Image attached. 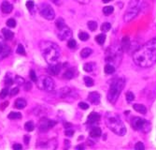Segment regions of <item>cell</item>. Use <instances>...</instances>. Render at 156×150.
<instances>
[{
    "label": "cell",
    "mask_w": 156,
    "mask_h": 150,
    "mask_svg": "<svg viewBox=\"0 0 156 150\" xmlns=\"http://www.w3.org/2000/svg\"><path fill=\"white\" fill-rule=\"evenodd\" d=\"M134 62L141 68H149L156 62V38L137 50L133 55Z\"/></svg>",
    "instance_id": "obj_1"
},
{
    "label": "cell",
    "mask_w": 156,
    "mask_h": 150,
    "mask_svg": "<svg viewBox=\"0 0 156 150\" xmlns=\"http://www.w3.org/2000/svg\"><path fill=\"white\" fill-rule=\"evenodd\" d=\"M40 48L42 57L48 64L53 65L58 63V60L61 57V52L57 44L49 40H43L40 43Z\"/></svg>",
    "instance_id": "obj_2"
},
{
    "label": "cell",
    "mask_w": 156,
    "mask_h": 150,
    "mask_svg": "<svg viewBox=\"0 0 156 150\" xmlns=\"http://www.w3.org/2000/svg\"><path fill=\"white\" fill-rule=\"evenodd\" d=\"M106 125L111 131H113L115 134L123 136L126 133V128H125L123 122L117 114L113 113H107L105 115Z\"/></svg>",
    "instance_id": "obj_3"
},
{
    "label": "cell",
    "mask_w": 156,
    "mask_h": 150,
    "mask_svg": "<svg viewBox=\"0 0 156 150\" xmlns=\"http://www.w3.org/2000/svg\"><path fill=\"white\" fill-rule=\"evenodd\" d=\"M125 81L123 78H115L111 81V84L110 85L109 92H107V100L110 103L115 104L116 101L122 93L123 89L124 87Z\"/></svg>",
    "instance_id": "obj_4"
},
{
    "label": "cell",
    "mask_w": 156,
    "mask_h": 150,
    "mask_svg": "<svg viewBox=\"0 0 156 150\" xmlns=\"http://www.w3.org/2000/svg\"><path fill=\"white\" fill-rule=\"evenodd\" d=\"M123 58V49L121 45H112L107 49L105 60L107 63L114 65L115 68L121 64Z\"/></svg>",
    "instance_id": "obj_5"
},
{
    "label": "cell",
    "mask_w": 156,
    "mask_h": 150,
    "mask_svg": "<svg viewBox=\"0 0 156 150\" xmlns=\"http://www.w3.org/2000/svg\"><path fill=\"white\" fill-rule=\"evenodd\" d=\"M141 7V1L140 0H130L127 10L124 12L123 15V20L125 23H129L131 21L136 18L138 12L140 10Z\"/></svg>",
    "instance_id": "obj_6"
},
{
    "label": "cell",
    "mask_w": 156,
    "mask_h": 150,
    "mask_svg": "<svg viewBox=\"0 0 156 150\" xmlns=\"http://www.w3.org/2000/svg\"><path fill=\"white\" fill-rule=\"evenodd\" d=\"M131 125L134 130L141 131L143 133H148L151 128V125L149 121H147L146 119L135 117L131 120Z\"/></svg>",
    "instance_id": "obj_7"
},
{
    "label": "cell",
    "mask_w": 156,
    "mask_h": 150,
    "mask_svg": "<svg viewBox=\"0 0 156 150\" xmlns=\"http://www.w3.org/2000/svg\"><path fill=\"white\" fill-rule=\"evenodd\" d=\"M37 84L40 90L46 92H51L55 87L54 81L50 76H40L37 80Z\"/></svg>",
    "instance_id": "obj_8"
},
{
    "label": "cell",
    "mask_w": 156,
    "mask_h": 150,
    "mask_svg": "<svg viewBox=\"0 0 156 150\" xmlns=\"http://www.w3.org/2000/svg\"><path fill=\"white\" fill-rule=\"evenodd\" d=\"M40 15L47 20H53L55 17L54 10L51 8L49 4H42L40 7Z\"/></svg>",
    "instance_id": "obj_9"
},
{
    "label": "cell",
    "mask_w": 156,
    "mask_h": 150,
    "mask_svg": "<svg viewBox=\"0 0 156 150\" xmlns=\"http://www.w3.org/2000/svg\"><path fill=\"white\" fill-rule=\"evenodd\" d=\"M55 125H56V122L53 121V120L42 118L40 121V124H38V128H40V131L46 132L49 130H51V128H53Z\"/></svg>",
    "instance_id": "obj_10"
},
{
    "label": "cell",
    "mask_w": 156,
    "mask_h": 150,
    "mask_svg": "<svg viewBox=\"0 0 156 150\" xmlns=\"http://www.w3.org/2000/svg\"><path fill=\"white\" fill-rule=\"evenodd\" d=\"M58 38L59 40H61L62 41L64 40H69L72 38V30L69 28L67 25H64V27L58 29Z\"/></svg>",
    "instance_id": "obj_11"
},
{
    "label": "cell",
    "mask_w": 156,
    "mask_h": 150,
    "mask_svg": "<svg viewBox=\"0 0 156 150\" xmlns=\"http://www.w3.org/2000/svg\"><path fill=\"white\" fill-rule=\"evenodd\" d=\"M10 54V46L6 43L5 40L2 37H0V60L8 57Z\"/></svg>",
    "instance_id": "obj_12"
},
{
    "label": "cell",
    "mask_w": 156,
    "mask_h": 150,
    "mask_svg": "<svg viewBox=\"0 0 156 150\" xmlns=\"http://www.w3.org/2000/svg\"><path fill=\"white\" fill-rule=\"evenodd\" d=\"M88 100L92 104L97 105L100 102V95L97 92H91L88 95Z\"/></svg>",
    "instance_id": "obj_13"
},
{
    "label": "cell",
    "mask_w": 156,
    "mask_h": 150,
    "mask_svg": "<svg viewBox=\"0 0 156 150\" xmlns=\"http://www.w3.org/2000/svg\"><path fill=\"white\" fill-rule=\"evenodd\" d=\"M12 10H13V6H12L10 2H8V1H3L2 2V4H1V10H2L3 13L8 14V13H10V12L12 11Z\"/></svg>",
    "instance_id": "obj_14"
},
{
    "label": "cell",
    "mask_w": 156,
    "mask_h": 150,
    "mask_svg": "<svg viewBox=\"0 0 156 150\" xmlns=\"http://www.w3.org/2000/svg\"><path fill=\"white\" fill-rule=\"evenodd\" d=\"M60 70H61V66L59 64H53L48 68V72L51 75H58Z\"/></svg>",
    "instance_id": "obj_15"
},
{
    "label": "cell",
    "mask_w": 156,
    "mask_h": 150,
    "mask_svg": "<svg viewBox=\"0 0 156 150\" xmlns=\"http://www.w3.org/2000/svg\"><path fill=\"white\" fill-rule=\"evenodd\" d=\"M99 120H100V115H99L97 113L93 112V113L88 117L87 123H88V124H91V125H94V124L98 123Z\"/></svg>",
    "instance_id": "obj_16"
},
{
    "label": "cell",
    "mask_w": 156,
    "mask_h": 150,
    "mask_svg": "<svg viewBox=\"0 0 156 150\" xmlns=\"http://www.w3.org/2000/svg\"><path fill=\"white\" fill-rule=\"evenodd\" d=\"M102 134V130L99 127H93L90 130V136L92 138H98Z\"/></svg>",
    "instance_id": "obj_17"
},
{
    "label": "cell",
    "mask_w": 156,
    "mask_h": 150,
    "mask_svg": "<svg viewBox=\"0 0 156 150\" xmlns=\"http://www.w3.org/2000/svg\"><path fill=\"white\" fill-rule=\"evenodd\" d=\"M133 108L135 111H137V113H140L142 114H147V108L145 107V105L143 104H138V103H136L133 105Z\"/></svg>",
    "instance_id": "obj_18"
},
{
    "label": "cell",
    "mask_w": 156,
    "mask_h": 150,
    "mask_svg": "<svg viewBox=\"0 0 156 150\" xmlns=\"http://www.w3.org/2000/svg\"><path fill=\"white\" fill-rule=\"evenodd\" d=\"M2 33H3V35H4V38H5V40H11L12 38L14 37L13 32L10 31V29L3 28L2 29Z\"/></svg>",
    "instance_id": "obj_19"
},
{
    "label": "cell",
    "mask_w": 156,
    "mask_h": 150,
    "mask_svg": "<svg viewBox=\"0 0 156 150\" xmlns=\"http://www.w3.org/2000/svg\"><path fill=\"white\" fill-rule=\"evenodd\" d=\"M14 106L17 109H24L26 106V101L24 98H18V100H16Z\"/></svg>",
    "instance_id": "obj_20"
},
{
    "label": "cell",
    "mask_w": 156,
    "mask_h": 150,
    "mask_svg": "<svg viewBox=\"0 0 156 150\" xmlns=\"http://www.w3.org/2000/svg\"><path fill=\"white\" fill-rule=\"evenodd\" d=\"M95 68H96V65H95V63L89 62V63H86V64H84V66H83V70H84L86 72H92Z\"/></svg>",
    "instance_id": "obj_21"
},
{
    "label": "cell",
    "mask_w": 156,
    "mask_h": 150,
    "mask_svg": "<svg viewBox=\"0 0 156 150\" xmlns=\"http://www.w3.org/2000/svg\"><path fill=\"white\" fill-rule=\"evenodd\" d=\"M104 70H105L106 74H112V73H114V71H115V66L112 65V64L107 63L105 66V68H104Z\"/></svg>",
    "instance_id": "obj_22"
},
{
    "label": "cell",
    "mask_w": 156,
    "mask_h": 150,
    "mask_svg": "<svg viewBox=\"0 0 156 150\" xmlns=\"http://www.w3.org/2000/svg\"><path fill=\"white\" fill-rule=\"evenodd\" d=\"M74 76H75L74 70H73V68H68V70H67L66 72H64V78L70 80V79H72V78H74Z\"/></svg>",
    "instance_id": "obj_23"
},
{
    "label": "cell",
    "mask_w": 156,
    "mask_h": 150,
    "mask_svg": "<svg viewBox=\"0 0 156 150\" xmlns=\"http://www.w3.org/2000/svg\"><path fill=\"white\" fill-rule=\"evenodd\" d=\"M92 53H93V50H92V49H90V48H84V49H82L81 53H80V55H81L82 58H87V57H90L91 54H92Z\"/></svg>",
    "instance_id": "obj_24"
},
{
    "label": "cell",
    "mask_w": 156,
    "mask_h": 150,
    "mask_svg": "<svg viewBox=\"0 0 156 150\" xmlns=\"http://www.w3.org/2000/svg\"><path fill=\"white\" fill-rule=\"evenodd\" d=\"M95 40H96V42L98 44L103 45L106 41V36L104 35V34H99V35H97L96 37H95Z\"/></svg>",
    "instance_id": "obj_25"
},
{
    "label": "cell",
    "mask_w": 156,
    "mask_h": 150,
    "mask_svg": "<svg viewBox=\"0 0 156 150\" xmlns=\"http://www.w3.org/2000/svg\"><path fill=\"white\" fill-rule=\"evenodd\" d=\"M8 117L12 120H16V119H21V114L18 112H11L8 114Z\"/></svg>",
    "instance_id": "obj_26"
},
{
    "label": "cell",
    "mask_w": 156,
    "mask_h": 150,
    "mask_svg": "<svg viewBox=\"0 0 156 150\" xmlns=\"http://www.w3.org/2000/svg\"><path fill=\"white\" fill-rule=\"evenodd\" d=\"M24 128L26 131H33L35 130V125L32 121H28L24 124Z\"/></svg>",
    "instance_id": "obj_27"
},
{
    "label": "cell",
    "mask_w": 156,
    "mask_h": 150,
    "mask_svg": "<svg viewBox=\"0 0 156 150\" xmlns=\"http://www.w3.org/2000/svg\"><path fill=\"white\" fill-rule=\"evenodd\" d=\"M84 83H85V85H86V87H93V85L94 84V80H93L92 78H91V77H89V76L84 77Z\"/></svg>",
    "instance_id": "obj_28"
},
{
    "label": "cell",
    "mask_w": 156,
    "mask_h": 150,
    "mask_svg": "<svg viewBox=\"0 0 156 150\" xmlns=\"http://www.w3.org/2000/svg\"><path fill=\"white\" fill-rule=\"evenodd\" d=\"M114 11V8L113 7H110V6H107V7H105L103 8V13L105 14V15H110V14H111L112 12Z\"/></svg>",
    "instance_id": "obj_29"
},
{
    "label": "cell",
    "mask_w": 156,
    "mask_h": 150,
    "mask_svg": "<svg viewBox=\"0 0 156 150\" xmlns=\"http://www.w3.org/2000/svg\"><path fill=\"white\" fill-rule=\"evenodd\" d=\"M87 25L91 31H95L97 28V23L94 22V21H90V22H88Z\"/></svg>",
    "instance_id": "obj_30"
},
{
    "label": "cell",
    "mask_w": 156,
    "mask_h": 150,
    "mask_svg": "<svg viewBox=\"0 0 156 150\" xmlns=\"http://www.w3.org/2000/svg\"><path fill=\"white\" fill-rule=\"evenodd\" d=\"M55 24H56V27H57L58 29L62 28L66 25V24H64V20L63 18H58L57 20H56Z\"/></svg>",
    "instance_id": "obj_31"
},
{
    "label": "cell",
    "mask_w": 156,
    "mask_h": 150,
    "mask_svg": "<svg viewBox=\"0 0 156 150\" xmlns=\"http://www.w3.org/2000/svg\"><path fill=\"white\" fill-rule=\"evenodd\" d=\"M110 27H111V24L109 22H106L101 25V30L103 32H107L110 29Z\"/></svg>",
    "instance_id": "obj_32"
},
{
    "label": "cell",
    "mask_w": 156,
    "mask_h": 150,
    "mask_svg": "<svg viewBox=\"0 0 156 150\" xmlns=\"http://www.w3.org/2000/svg\"><path fill=\"white\" fill-rule=\"evenodd\" d=\"M79 38H80V40H82V41H86V40H89V35L86 32H80L79 34Z\"/></svg>",
    "instance_id": "obj_33"
},
{
    "label": "cell",
    "mask_w": 156,
    "mask_h": 150,
    "mask_svg": "<svg viewBox=\"0 0 156 150\" xmlns=\"http://www.w3.org/2000/svg\"><path fill=\"white\" fill-rule=\"evenodd\" d=\"M67 46L69 47L70 49H75L77 47V42L75 40H73V38H70L68 41H67Z\"/></svg>",
    "instance_id": "obj_34"
},
{
    "label": "cell",
    "mask_w": 156,
    "mask_h": 150,
    "mask_svg": "<svg viewBox=\"0 0 156 150\" xmlns=\"http://www.w3.org/2000/svg\"><path fill=\"white\" fill-rule=\"evenodd\" d=\"M14 82H15L17 84L21 85V84H24L25 81H24V78H21V77H20V76H16V77H15V79H14Z\"/></svg>",
    "instance_id": "obj_35"
},
{
    "label": "cell",
    "mask_w": 156,
    "mask_h": 150,
    "mask_svg": "<svg viewBox=\"0 0 156 150\" xmlns=\"http://www.w3.org/2000/svg\"><path fill=\"white\" fill-rule=\"evenodd\" d=\"M17 54H21V55H25V50H24V47L21 45V44H19L18 45V48H17Z\"/></svg>",
    "instance_id": "obj_36"
},
{
    "label": "cell",
    "mask_w": 156,
    "mask_h": 150,
    "mask_svg": "<svg viewBox=\"0 0 156 150\" xmlns=\"http://www.w3.org/2000/svg\"><path fill=\"white\" fill-rule=\"evenodd\" d=\"M7 25L8 27H11V28H13V27H16V21L14 20V19H8V21H7Z\"/></svg>",
    "instance_id": "obj_37"
},
{
    "label": "cell",
    "mask_w": 156,
    "mask_h": 150,
    "mask_svg": "<svg viewBox=\"0 0 156 150\" xmlns=\"http://www.w3.org/2000/svg\"><path fill=\"white\" fill-rule=\"evenodd\" d=\"M8 92H10V90L8 88H4L1 90V92H0V98H7V96L8 95Z\"/></svg>",
    "instance_id": "obj_38"
},
{
    "label": "cell",
    "mask_w": 156,
    "mask_h": 150,
    "mask_svg": "<svg viewBox=\"0 0 156 150\" xmlns=\"http://www.w3.org/2000/svg\"><path fill=\"white\" fill-rule=\"evenodd\" d=\"M25 6H26V8L29 10H31L35 8V3L33 0H28V1H26V3H25Z\"/></svg>",
    "instance_id": "obj_39"
},
{
    "label": "cell",
    "mask_w": 156,
    "mask_h": 150,
    "mask_svg": "<svg viewBox=\"0 0 156 150\" xmlns=\"http://www.w3.org/2000/svg\"><path fill=\"white\" fill-rule=\"evenodd\" d=\"M134 100H135V95L132 93V92H127L126 93V100L128 101V102H131V101H133Z\"/></svg>",
    "instance_id": "obj_40"
},
{
    "label": "cell",
    "mask_w": 156,
    "mask_h": 150,
    "mask_svg": "<svg viewBox=\"0 0 156 150\" xmlns=\"http://www.w3.org/2000/svg\"><path fill=\"white\" fill-rule=\"evenodd\" d=\"M135 149H136V150H144V149H145V147H144V144H143V143L138 142V143H137L136 145H135Z\"/></svg>",
    "instance_id": "obj_41"
},
{
    "label": "cell",
    "mask_w": 156,
    "mask_h": 150,
    "mask_svg": "<svg viewBox=\"0 0 156 150\" xmlns=\"http://www.w3.org/2000/svg\"><path fill=\"white\" fill-rule=\"evenodd\" d=\"M30 78H31V80L33 81V82H37V75H36V72H35L34 70L30 71Z\"/></svg>",
    "instance_id": "obj_42"
},
{
    "label": "cell",
    "mask_w": 156,
    "mask_h": 150,
    "mask_svg": "<svg viewBox=\"0 0 156 150\" xmlns=\"http://www.w3.org/2000/svg\"><path fill=\"white\" fill-rule=\"evenodd\" d=\"M79 107H80V109H82V110H87L89 108V104L85 103V102H80Z\"/></svg>",
    "instance_id": "obj_43"
},
{
    "label": "cell",
    "mask_w": 156,
    "mask_h": 150,
    "mask_svg": "<svg viewBox=\"0 0 156 150\" xmlns=\"http://www.w3.org/2000/svg\"><path fill=\"white\" fill-rule=\"evenodd\" d=\"M19 93V87H14V88H12L10 90V96L11 97H13L15 95H17V94Z\"/></svg>",
    "instance_id": "obj_44"
},
{
    "label": "cell",
    "mask_w": 156,
    "mask_h": 150,
    "mask_svg": "<svg viewBox=\"0 0 156 150\" xmlns=\"http://www.w3.org/2000/svg\"><path fill=\"white\" fill-rule=\"evenodd\" d=\"M14 83V80L12 79V78H10V77H6V84L7 85H11L12 84Z\"/></svg>",
    "instance_id": "obj_45"
},
{
    "label": "cell",
    "mask_w": 156,
    "mask_h": 150,
    "mask_svg": "<svg viewBox=\"0 0 156 150\" xmlns=\"http://www.w3.org/2000/svg\"><path fill=\"white\" fill-rule=\"evenodd\" d=\"M13 149L14 150H21V148H23V147H21V144H13Z\"/></svg>",
    "instance_id": "obj_46"
},
{
    "label": "cell",
    "mask_w": 156,
    "mask_h": 150,
    "mask_svg": "<svg viewBox=\"0 0 156 150\" xmlns=\"http://www.w3.org/2000/svg\"><path fill=\"white\" fill-rule=\"evenodd\" d=\"M66 135L67 136H69V137H71L74 135V131H73L72 130H66Z\"/></svg>",
    "instance_id": "obj_47"
},
{
    "label": "cell",
    "mask_w": 156,
    "mask_h": 150,
    "mask_svg": "<svg viewBox=\"0 0 156 150\" xmlns=\"http://www.w3.org/2000/svg\"><path fill=\"white\" fill-rule=\"evenodd\" d=\"M24 84H25V87H24V88H25V90L26 91H28L29 89H31V87H32V84H31V83H24Z\"/></svg>",
    "instance_id": "obj_48"
},
{
    "label": "cell",
    "mask_w": 156,
    "mask_h": 150,
    "mask_svg": "<svg viewBox=\"0 0 156 150\" xmlns=\"http://www.w3.org/2000/svg\"><path fill=\"white\" fill-rule=\"evenodd\" d=\"M8 101H5V102H3V103L1 104V106H0V109L1 110H4L6 108V107H8Z\"/></svg>",
    "instance_id": "obj_49"
},
{
    "label": "cell",
    "mask_w": 156,
    "mask_h": 150,
    "mask_svg": "<svg viewBox=\"0 0 156 150\" xmlns=\"http://www.w3.org/2000/svg\"><path fill=\"white\" fill-rule=\"evenodd\" d=\"M76 1L80 4H88L90 2V0H76Z\"/></svg>",
    "instance_id": "obj_50"
},
{
    "label": "cell",
    "mask_w": 156,
    "mask_h": 150,
    "mask_svg": "<svg viewBox=\"0 0 156 150\" xmlns=\"http://www.w3.org/2000/svg\"><path fill=\"white\" fill-rule=\"evenodd\" d=\"M29 141H30V137H29V135H25V136H24V143H25V144H28Z\"/></svg>",
    "instance_id": "obj_51"
},
{
    "label": "cell",
    "mask_w": 156,
    "mask_h": 150,
    "mask_svg": "<svg viewBox=\"0 0 156 150\" xmlns=\"http://www.w3.org/2000/svg\"><path fill=\"white\" fill-rule=\"evenodd\" d=\"M51 2H53L54 4H55V5H61V2H60L59 1V0H51Z\"/></svg>",
    "instance_id": "obj_52"
},
{
    "label": "cell",
    "mask_w": 156,
    "mask_h": 150,
    "mask_svg": "<svg viewBox=\"0 0 156 150\" xmlns=\"http://www.w3.org/2000/svg\"><path fill=\"white\" fill-rule=\"evenodd\" d=\"M76 148L77 149H83V145H78Z\"/></svg>",
    "instance_id": "obj_53"
},
{
    "label": "cell",
    "mask_w": 156,
    "mask_h": 150,
    "mask_svg": "<svg viewBox=\"0 0 156 150\" xmlns=\"http://www.w3.org/2000/svg\"><path fill=\"white\" fill-rule=\"evenodd\" d=\"M102 1H103L104 3H109V2L112 1V0H102Z\"/></svg>",
    "instance_id": "obj_54"
}]
</instances>
